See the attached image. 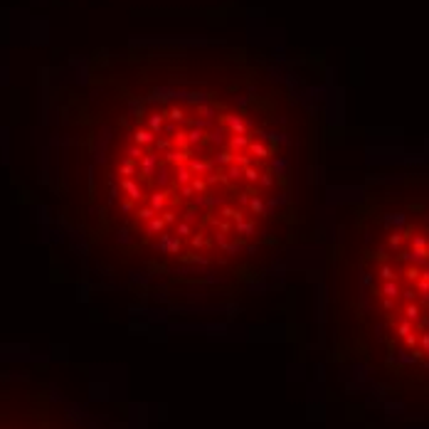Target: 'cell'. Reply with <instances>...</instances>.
<instances>
[{
	"mask_svg": "<svg viewBox=\"0 0 429 429\" xmlns=\"http://www.w3.org/2000/svg\"><path fill=\"white\" fill-rule=\"evenodd\" d=\"M321 121L308 77L264 47L99 50L60 89L45 207L101 281L232 296L311 235Z\"/></svg>",
	"mask_w": 429,
	"mask_h": 429,
	"instance_id": "1",
	"label": "cell"
},
{
	"mask_svg": "<svg viewBox=\"0 0 429 429\" xmlns=\"http://www.w3.org/2000/svg\"><path fill=\"white\" fill-rule=\"evenodd\" d=\"M328 336L340 368L429 412V170L372 175L333 230Z\"/></svg>",
	"mask_w": 429,
	"mask_h": 429,
	"instance_id": "2",
	"label": "cell"
},
{
	"mask_svg": "<svg viewBox=\"0 0 429 429\" xmlns=\"http://www.w3.org/2000/svg\"><path fill=\"white\" fill-rule=\"evenodd\" d=\"M0 429H96L47 382L0 375Z\"/></svg>",
	"mask_w": 429,
	"mask_h": 429,
	"instance_id": "3",
	"label": "cell"
}]
</instances>
